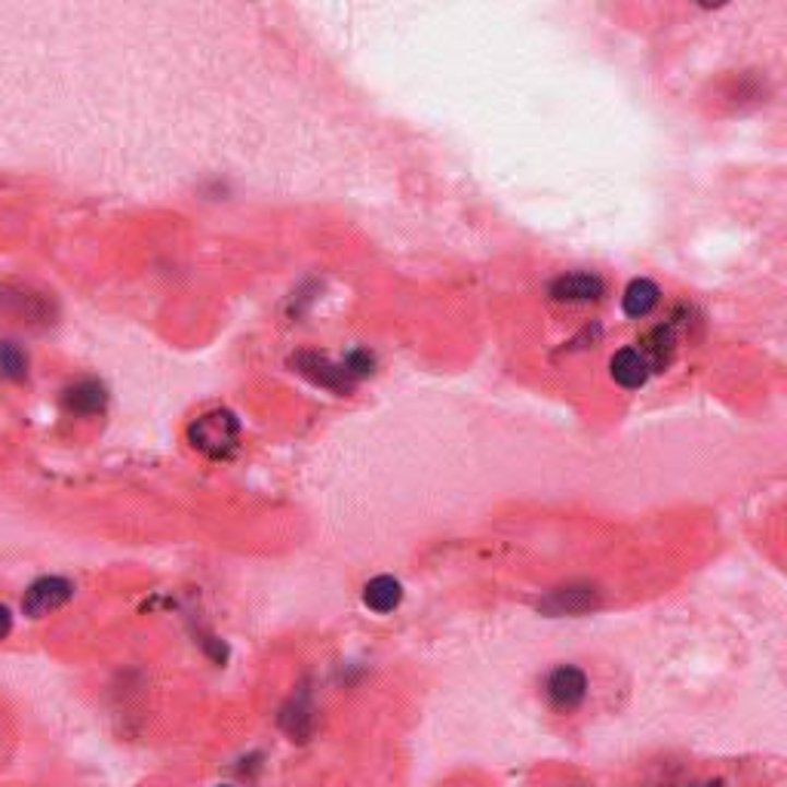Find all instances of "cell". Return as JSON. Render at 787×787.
I'll list each match as a JSON object with an SVG mask.
<instances>
[{
    "label": "cell",
    "mask_w": 787,
    "mask_h": 787,
    "mask_svg": "<svg viewBox=\"0 0 787 787\" xmlns=\"http://www.w3.org/2000/svg\"><path fill=\"white\" fill-rule=\"evenodd\" d=\"M216 787H235V785H216Z\"/></svg>",
    "instance_id": "cell-14"
},
{
    "label": "cell",
    "mask_w": 787,
    "mask_h": 787,
    "mask_svg": "<svg viewBox=\"0 0 787 787\" xmlns=\"http://www.w3.org/2000/svg\"><path fill=\"white\" fill-rule=\"evenodd\" d=\"M609 375H612L616 385L634 391V387H643L649 382L653 367H649L646 354L640 351V348H621V351L609 360Z\"/></svg>",
    "instance_id": "cell-7"
},
{
    "label": "cell",
    "mask_w": 787,
    "mask_h": 787,
    "mask_svg": "<svg viewBox=\"0 0 787 787\" xmlns=\"http://www.w3.org/2000/svg\"><path fill=\"white\" fill-rule=\"evenodd\" d=\"M658 299H661V289L653 281H646V277H636V281L628 284L624 296H621V311L631 320H640L646 318V314H653Z\"/></svg>",
    "instance_id": "cell-9"
},
{
    "label": "cell",
    "mask_w": 787,
    "mask_h": 787,
    "mask_svg": "<svg viewBox=\"0 0 787 787\" xmlns=\"http://www.w3.org/2000/svg\"><path fill=\"white\" fill-rule=\"evenodd\" d=\"M188 440L206 458H228L240 443V421L231 409H206L191 421Z\"/></svg>",
    "instance_id": "cell-1"
},
{
    "label": "cell",
    "mask_w": 787,
    "mask_h": 787,
    "mask_svg": "<svg viewBox=\"0 0 787 787\" xmlns=\"http://www.w3.org/2000/svg\"><path fill=\"white\" fill-rule=\"evenodd\" d=\"M62 403L71 416H81V419H90V416H99L108 403V391L102 382L96 379H81L74 385H68L62 391Z\"/></svg>",
    "instance_id": "cell-6"
},
{
    "label": "cell",
    "mask_w": 787,
    "mask_h": 787,
    "mask_svg": "<svg viewBox=\"0 0 787 787\" xmlns=\"http://www.w3.org/2000/svg\"><path fill=\"white\" fill-rule=\"evenodd\" d=\"M587 689H591V683H587L585 670L575 668V665H560L545 680V699L557 714H572L585 704Z\"/></svg>",
    "instance_id": "cell-2"
},
{
    "label": "cell",
    "mask_w": 787,
    "mask_h": 787,
    "mask_svg": "<svg viewBox=\"0 0 787 787\" xmlns=\"http://www.w3.org/2000/svg\"><path fill=\"white\" fill-rule=\"evenodd\" d=\"M403 600V585L394 579V575H375V579H369L367 587H363V604L367 609L372 612H379V616H387V612H394Z\"/></svg>",
    "instance_id": "cell-8"
},
{
    "label": "cell",
    "mask_w": 787,
    "mask_h": 787,
    "mask_svg": "<svg viewBox=\"0 0 787 787\" xmlns=\"http://www.w3.org/2000/svg\"><path fill=\"white\" fill-rule=\"evenodd\" d=\"M277 723H281V729L289 736V741H308V738L314 736V729H318V711H314L311 699H308L305 692H299V695H293V699L281 707Z\"/></svg>",
    "instance_id": "cell-5"
},
{
    "label": "cell",
    "mask_w": 787,
    "mask_h": 787,
    "mask_svg": "<svg viewBox=\"0 0 787 787\" xmlns=\"http://www.w3.org/2000/svg\"><path fill=\"white\" fill-rule=\"evenodd\" d=\"M0 375L10 382H22L28 375V354L16 342H0Z\"/></svg>",
    "instance_id": "cell-11"
},
{
    "label": "cell",
    "mask_w": 787,
    "mask_h": 787,
    "mask_svg": "<svg viewBox=\"0 0 787 787\" xmlns=\"http://www.w3.org/2000/svg\"><path fill=\"white\" fill-rule=\"evenodd\" d=\"M687 787H723L720 782H699V785H687Z\"/></svg>",
    "instance_id": "cell-13"
},
{
    "label": "cell",
    "mask_w": 787,
    "mask_h": 787,
    "mask_svg": "<svg viewBox=\"0 0 787 787\" xmlns=\"http://www.w3.org/2000/svg\"><path fill=\"white\" fill-rule=\"evenodd\" d=\"M594 587H560V591H553L551 594V600H548V609L551 612H557V616H572V612H585L587 606H594Z\"/></svg>",
    "instance_id": "cell-10"
},
{
    "label": "cell",
    "mask_w": 787,
    "mask_h": 787,
    "mask_svg": "<svg viewBox=\"0 0 787 787\" xmlns=\"http://www.w3.org/2000/svg\"><path fill=\"white\" fill-rule=\"evenodd\" d=\"M10 631H13V612H10V606L0 604V643L10 636Z\"/></svg>",
    "instance_id": "cell-12"
},
{
    "label": "cell",
    "mask_w": 787,
    "mask_h": 787,
    "mask_svg": "<svg viewBox=\"0 0 787 787\" xmlns=\"http://www.w3.org/2000/svg\"><path fill=\"white\" fill-rule=\"evenodd\" d=\"M74 597V585L62 579V575H44L32 585L25 587V597H22V612L28 619H47L52 612H59L62 606L71 604Z\"/></svg>",
    "instance_id": "cell-3"
},
{
    "label": "cell",
    "mask_w": 787,
    "mask_h": 787,
    "mask_svg": "<svg viewBox=\"0 0 787 787\" xmlns=\"http://www.w3.org/2000/svg\"><path fill=\"white\" fill-rule=\"evenodd\" d=\"M604 296V281L591 271L560 274L551 284V299L563 305H591Z\"/></svg>",
    "instance_id": "cell-4"
}]
</instances>
